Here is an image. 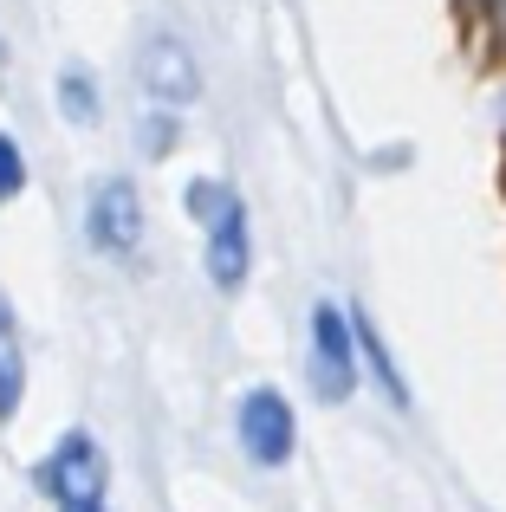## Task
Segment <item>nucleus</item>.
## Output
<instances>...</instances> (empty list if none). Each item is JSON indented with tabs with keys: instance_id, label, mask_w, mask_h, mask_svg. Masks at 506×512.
Instances as JSON below:
<instances>
[{
	"instance_id": "20e7f679",
	"label": "nucleus",
	"mask_w": 506,
	"mask_h": 512,
	"mask_svg": "<svg viewBox=\"0 0 506 512\" xmlns=\"http://www.w3.org/2000/svg\"><path fill=\"white\" fill-rule=\"evenodd\" d=\"M91 247H104V253H130L143 240V201H137V188L124 182V175H111V182H98L91 188Z\"/></svg>"
},
{
	"instance_id": "39448f33",
	"label": "nucleus",
	"mask_w": 506,
	"mask_h": 512,
	"mask_svg": "<svg viewBox=\"0 0 506 512\" xmlns=\"http://www.w3.org/2000/svg\"><path fill=\"white\" fill-rule=\"evenodd\" d=\"M292 409H286V396L279 389H253V396L241 402V448L253 454L260 467H279L292 454Z\"/></svg>"
},
{
	"instance_id": "6e6552de",
	"label": "nucleus",
	"mask_w": 506,
	"mask_h": 512,
	"mask_svg": "<svg viewBox=\"0 0 506 512\" xmlns=\"http://www.w3.org/2000/svg\"><path fill=\"white\" fill-rule=\"evenodd\" d=\"M26 188V163H20V143L0 137V201H13Z\"/></svg>"
},
{
	"instance_id": "7ed1b4c3",
	"label": "nucleus",
	"mask_w": 506,
	"mask_h": 512,
	"mask_svg": "<svg viewBox=\"0 0 506 512\" xmlns=\"http://www.w3.org/2000/svg\"><path fill=\"white\" fill-rule=\"evenodd\" d=\"M312 389L325 402H344L357 389V357H351V325L338 305L312 312Z\"/></svg>"
},
{
	"instance_id": "0eeeda50",
	"label": "nucleus",
	"mask_w": 506,
	"mask_h": 512,
	"mask_svg": "<svg viewBox=\"0 0 506 512\" xmlns=\"http://www.w3.org/2000/svg\"><path fill=\"white\" fill-rule=\"evenodd\" d=\"M20 389H26V357H20V331H13V312L0 299V422L20 409Z\"/></svg>"
},
{
	"instance_id": "423d86ee",
	"label": "nucleus",
	"mask_w": 506,
	"mask_h": 512,
	"mask_svg": "<svg viewBox=\"0 0 506 512\" xmlns=\"http://www.w3.org/2000/svg\"><path fill=\"white\" fill-rule=\"evenodd\" d=\"M195 85H202V72H195L189 46L182 39H150V52H143V91H156V104H182V98H195Z\"/></svg>"
},
{
	"instance_id": "f03ea898",
	"label": "nucleus",
	"mask_w": 506,
	"mask_h": 512,
	"mask_svg": "<svg viewBox=\"0 0 506 512\" xmlns=\"http://www.w3.org/2000/svg\"><path fill=\"white\" fill-rule=\"evenodd\" d=\"M39 487L59 512H104V454L91 435H65L39 467Z\"/></svg>"
},
{
	"instance_id": "f257e3e1",
	"label": "nucleus",
	"mask_w": 506,
	"mask_h": 512,
	"mask_svg": "<svg viewBox=\"0 0 506 512\" xmlns=\"http://www.w3.org/2000/svg\"><path fill=\"white\" fill-rule=\"evenodd\" d=\"M189 208L208 234V279H215L221 292H234L247 279V214H241V201H234L228 182H208L202 175V182H189Z\"/></svg>"
},
{
	"instance_id": "1a4fd4ad",
	"label": "nucleus",
	"mask_w": 506,
	"mask_h": 512,
	"mask_svg": "<svg viewBox=\"0 0 506 512\" xmlns=\"http://www.w3.org/2000/svg\"><path fill=\"white\" fill-rule=\"evenodd\" d=\"M65 117H72V124H91V117H98L91 111V85L85 78H65Z\"/></svg>"
}]
</instances>
